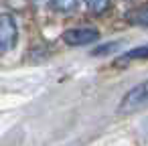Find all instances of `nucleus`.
<instances>
[{
    "label": "nucleus",
    "mask_w": 148,
    "mask_h": 146,
    "mask_svg": "<svg viewBox=\"0 0 148 146\" xmlns=\"http://www.w3.org/2000/svg\"><path fill=\"white\" fill-rule=\"evenodd\" d=\"M146 89H148V87H146L144 81L138 83L134 89H130V91L124 95L122 104H120V114H132V112H138L140 108H144L146 97H148Z\"/></svg>",
    "instance_id": "nucleus-1"
},
{
    "label": "nucleus",
    "mask_w": 148,
    "mask_h": 146,
    "mask_svg": "<svg viewBox=\"0 0 148 146\" xmlns=\"http://www.w3.org/2000/svg\"><path fill=\"white\" fill-rule=\"evenodd\" d=\"M16 43V25L10 14H0V51L6 53Z\"/></svg>",
    "instance_id": "nucleus-2"
},
{
    "label": "nucleus",
    "mask_w": 148,
    "mask_h": 146,
    "mask_svg": "<svg viewBox=\"0 0 148 146\" xmlns=\"http://www.w3.org/2000/svg\"><path fill=\"white\" fill-rule=\"evenodd\" d=\"M97 31L95 29H71L63 35V41L67 45H73V47H79V45H89L93 41H97Z\"/></svg>",
    "instance_id": "nucleus-3"
},
{
    "label": "nucleus",
    "mask_w": 148,
    "mask_h": 146,
    "mask_svg": "<svg viewBox=\"0 0 148 146\" xmlns=\"http://www.w3.org/2000/svg\"><path fill=\"white\" fill-rule=\"evenodd\" d=\"M85 2H87L89 10H91V12H95V14L106 12V10H108V6H110V0H85Z\"/></svg>",
    "instance_id": "nucleus-4"
},
{
    "label": "nucleus",
    "mask_w": 148,
    "mask_h": 146,
    "mask_svg": "<svg viewBox=\"0 0 148 146\" xmlns=\"http://www.w3.org/2000/svg\"><path fill=\"white\" fill-rule=\"evenodd\" d=\"M53 6L59 12H69L77 6V0H53Z\"/></svg>",
    "instance_id": "nucleus-5"
}]
</instances>
